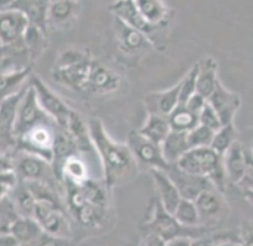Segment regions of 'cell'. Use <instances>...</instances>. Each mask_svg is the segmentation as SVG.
Returning a JSON list of instances; mask_svg holds the SVG:
<instances>
[{
  "label": "cell",
  "mask_w": 253,
  "mask_h": 246,
  "mask_svg": "<svg viewBox=\"0 0 253 246\" xmlns=\"http://www.w3.org/2000/svg\"><path fill=\"white\" fill-rule=\"evenodd\" d=\"M88 129L103 169V182L108 189L121 184L132 175L136 161L128 146L115 142L107 134L101 120L90 119Z\"/></svg>",
  "instance_id": "obj_1"
},
{
  "label": "cell",
  "mask_w": 253,
  "mask_h": 246,
  "mask_svg": "<svg viewBox=\"0 0 253 246\" xmlns=\"http://www.w3.org/2000/svg\"><path fill=\"white\" fill-rule=\"evenodd\" d=\"M68 211L81 225L95 228L106 217L108 207V187L106 183L88 181L81 184L66 183Z\"/></svg>",
  "instance_id": "obj_2"
},
{
  "label": "cell",
  "mask_w": 253,
  "mask_h": 246,
  "mask_svg": "<svg viewBox=\"0 0 253 246\" xmlns=\"http://www.w3.org/2000/svg\"><path fill=\"white\" fill-rule=\"evenodd\" d=\"M93 62L86 50L67 49L56 60L52 72L53 78L74 90L88 89Z\"/></svg>",
  "instance_id": "obj_3"
},
{
  "label": "cell",
  "mask_w": 253,
  "mask_h": 246,
  "mask_svg": "<svg viewBox=\"0 0 253 246\" xmlns=\"http://www.w3.org/2000/svg\"><path fill=\"white\" fill-rule=\"evenodd\" d=\"M177 165L186 172L209 178L216 189L221 192L225 191L229 179L224 168L223 156L218 155L212 148L191 149L179 160Z\"/></svg>",
  "instance_id": "obj_4"
},
{
  "label": "cell",
  "mask_w": 253,
  "mask_h": 246,
  "mask_svg": "<svg viewBox=\"0 0 253 246\" xmlns=\"http://www.w3.org/2000/svg\"><path fill=\"white\" fill-rule=\"evenodd\" d=\"M144 229L148 231V235L157 236L166 243L178 237L198 239L204 237L208 231V229L202 228V226L201 228H185L181 225L175 216L168 212L158 200L154 206L151 219L144 224Z\"/></svg>",
  "instance_id": "obj_5"
},
{
  "label": "cell",
  "mask_w": 253,
  "mask_h": 246,
  "mask_svg": "<svg viewBox=\"0 0 253 246\" xmlns=\"http://www.w3.org/2000/svg\"><path fill=\"white\" fill-rule=\"evenodd\" d=\"M60 127L54 121L41 123L17 137L15 151L33 154L52 163L54 144Z\"/></svg>",
  "instance_id": "obj_6"
},
{
  "label": "cell",
  "mask_w": 253,
  "mask_h": 246,
  "mask_svg": "<svg viewBox=\"0 0 253 246\" xmlns=\"http://www.w3.org/2000/svg\"><path fill=\"white\" fill-rule=\"evenodd\" d=\"M13 168L20 182H42L59 188L62 184L56 177L50 162L33 154L14 151L11 155Z\"/></svg>",
  "instance_id": "obj_7"
},
{
  "label": "cell",
  "mask_w": 253,
  "mask_h": 246,
  "mask_svg": "<svg viewBox=\"0 0 253 246\" xmlns=\"http://www.w3.org/2000/svg\"><path fill=\"white\" fill-rule=\"evenodd\" d=\"M67 210L62 202L37 201L34 218L38 220L43 232L56 237L71 238V223Z\"/></svg>",
  "instance_id": "obj_8"
},
{
  "label": "cell",
  "mask_w": 253,
  "mask_h": 246,
  "mask_svg": "<svg viewBox=\"0 0 253 246\" xmlns=\"http://www.w3.org/2000/svg\"><path fill=\"white\" fill-rule=\"evenodd\" d=\"M136 163L150 170H167L170 168L164 160L160 144L144 137L138 130H132L128 135V144Z\"/></svg>",
  "instance_id": "obj_9"
},
{
  "label": "cell",
  "mask_w": 253,
  "mask_h": 246,
  "mask_svg": "<svg viewBox=\"0 0 253 246\" xmlns=\"http://www.w3.org/2000/svg\"><path fill=\"white\" fill-rule=\"evenodd\" d=\"M31 86L36 90L39 105L43 112L54 121L60 128L66 129L73 110L37 75H32Z\"/></svg>",
  "instance_id": "obj_10"
},
{
  "label": "cell",
  "mask_w": 253,
  "mask_h": 246,
  "mask_svg": "<svg viewBox=\"0 0 253 246\" xmlns=\"http://www.w3.org/2000/svg\"><path fill=\"white\" fill-rule=\"evenodd\" d=\"M49 121H53V120L40 107L36 90H34V88L30 83V87H28L26 94H25L20 108H19L18 119L17 122H15L14 128L15 140L20 135L25 134L30 129L36 127V125Z\"/></svg>",
  "instance_id": "obj_11"
},
{
  "label": "cell",
  "mask_w": 253,
  "mask_h": 246,
  "mask_svg": "<svg viewBox=\"0 0 253 246\" xmlns=\"http://www.w3.org/2000/svg\"><path fill=\"white\" fill-rule=\"evenodd\" d=\"M167 172L171 178V181L175 183L176 188L178 189L183 200L196 201L199 195L203 194L204 191L210 190V189H216L212 182L209 178L186 172L179 168L177 164L170 165Z\"/></svg>",
  "instance_id": "obj_12"
},
{
  "label": "cell",
  "mask_w": 253,
  "mask_h": 246,
  "mask_svg": "<svg viewBox=\"0 0 253 246\" xmlns=\"http://www.w3.org/2000/svg\"><path fill=\"white\" fill-rule=\"evenodd\" d=\"M201 216L202 228H211L225 217L227 203L224 200L223 192L217 189H210L199 195L195 201Z\"/></svg>",
  "instance_id": "obj_13"
},
{
  "label": "cell",
  "mask_w": 253,
  "mask_h": 246,
  "mask_svg": "<svg viewBox=\"0 0 253 246\" xmlns=\"http://www.w3.org/2000/svg\"><path fill=\"white\" fill-rule=\"evenodd\" d=\"M30 21L23 12L15 8H2L0 14L1 46H8L23 40Z\"/></svg>",
  "instance_id": "obj_14"
},
{
  "label": "cell",
  "mask_w": 253,
  "mask_h": 246,
  "mask_svg": "<svg viewBox=\"0 0 253 246\" xmlns=\"http://www.w3.org/2000/svg\"><path fill=\"white\" fill-rule=\"evenodd\" d=\"M208 102L216 110L223 125L233 123L236 114L242 106V99L239 94L227 89L220 81L218 82L212 95L209 97Z\"/></svg>",
  "instance_id": "obj_15"
},
{
  "label": "cell",
  "mask_w": 253,
  "mask_h": 246,
  "mask_svg": "<svg viewBox=\"0 0 253 246\" xmlns=\"http://www.w3.org/2000/svg\"><path fill=\"white\" fill-rule=\"evenodd\" d=\"M150 175L154 179L155 188L157 191V200L161 202L168 212L173 214L183 200L175 183L171 181L166 170L153 169L150 170Z\"/></svg>",
  "instance_id": "obj_16"
},
{
  "label": "cell",
  "mask_w": 253,
  "mask_h": 246,
  "mask_svg": "<svg viewBox=\"0 0 253 246\" xmlns=\"http://www.w3.org/2000/svg\"><path fill=\"white\" fill-rule=\"evenodd\" d=\"M110 9L113 11L116 19L121 20L122 23L128 25V26L144 33L145 36H149V34L154 33L157 30L156 27L151 26L143 18L141 12L138 11L136 1H130V0L116 1L110 6Z\"/></svg>",
  "instance_id": "obj_17"
},
{
  "label": "cell",
  "mask_w": 253,
  "mask_h": 246,
  "mask_svg": "<svg viewBox=\"0 0 253 246\" xmlns=\"http://www.w3.org/2000/svg\"><path fill=\"white\" fill-rule=\"evenodd\" d=\"M181 81L168 90L157 91L145 97V105L149 114L169 116L179 105Z\"/></svg>",
  "instance_id": "obj_18"
},
{
  "label": "cell",
  "mask_w": 253,
  "mask_h": 246,
  "mask_svg": "<svg viewBox=\"0 0 253 246\" xmlns=\"http://www.w3.org/2000/svg\"><path fill=\"white\" fill-rule=\"evenodd\" d=\"M49 1H9L2 4V8H15L26 15L31 25L40 28L47 34L48 30Z\"/></svg>",
  "instance_id": "obj_19"
},
{
  "label": "cell",
  "mask_w": 253,
  "mask_h": 246,
  "mask_svg": "<svg viewBox=\"0 0 253 246\" xmlns=\"http://www.w3.org/2000/svg\"><path fill=\"white\" fill-rule=\"evenodd\" d=\"M120 77L112 69L94 61L88 82V89L97 94H107L115 91L120 87Z\"/></svg>",
  "instance_id": "obj_20"
},
{
  "label": "cell",
  "mask_w": 253,
  "mask_h": 246,
  "mask_svg": "<svg viewBox=\"0 0 253 246\" xmlns=\"http://www.w3.org/2000/svg\"><path fill=\"white\" fill-rule=\"evenodd\" d=\"M246 161H248V149H244L239 141L223 156L224 168L231 184H240L244 177Z\"/></svg>",
  "instance_id": "obj_21"
},
{
  "label": "cell",
  "mask_w": 253,
  "mask_h": 246,
  "mask_svg": "<svg viewBox=\"0 0 253 246\" xmlns=\"http://www.w3.org/2000/svg\"><path fill=\"white\" fill-rule=\"evenodd\" d=\"M218 64L211 56L204 58L198 62L197 77V93L209 100L216 89L218 82Z\"/></svg>",
  "instance_id": "obj_22"
},
{
  "label": "cell",
  "mask_w": 253,
  "mask_h": 246,
  "mask_svg": "<svg viewBox=\"0 0 253 246\" xmlns=\"http://www.w3.org/2000/svg\"><path fill=\"white\" fill-rule=\"evenodd\" d=\"M115 31L119 42L121 43V47L126 52L137 53L150 47L149 39L144 33L128 26L119 19H116Z\"/></svg>",
  "instance_id": "obj_23"
},
{
  "label": "cell",
  "mask_w": 253,
  "mask_h": 246,
  "mask_svg": "<svg viewBox=\"0 0 253 246\" xmlns=\"http://www.w3.org/2000/svg\"><path fill=\"white\" fill-rule=\"evenodd\" d=\"M161 149L164 160L169 165L177 164L188 151L191 150L188 141V132L171 130L161 144Z\"/></svg>",
  "instance_id": "obj_24"
},
{
  "label": "cell",
  "mask_w": 253,
  "mask_h": 246,
  "mask_svg": "<svg viewBox=\"0 0 253 246\" xmlns=\"http://www.w3.org/2000/svg\"><path fill=\"white\" fill-rule=\"evenodd\" d=\"M80 11L78 1H49L48 7V26L61 27L72 23Z\"/></svg>",
  "instance_id": "obj_25"
},
{
  "label": "cell",
  "mask_w": 253,
  "mask_h": 246,
  "mask_svg": "<svg viewBox=\"0 0 253 246\" xmlns=\"http://www.w3.org/2000/svg\"><path fill=\"white\" fill-rule=\"evenodd\" d=\"M171 127H170L169 119L168 116L158 115V114H149L148 115L147 121L140 131L144 137L148 140L153 141L156 144H162L163 141L168 137V135L171 132Z\"/></svg>",
  "instance_id": "obj_26"
},
{
  "label": "cell",
  "mask_w": 253,
  "mask_h": 246,
  "mask_svg": "<svg viewBox=\"0 0 253 246\" xmlns=\"http://www.w3.org/2000/svg\"><path fill=\"white\" fill-rule=\"evenodd\" d=\"M138 11L145 20L154 27H161L167 23L169 18V8L163 1L158 0H137L136 1Z\"/></svg>",
  "instance_id": "obj_27"
},
{
  "label": "cell",
  "mask_w": 253,
  "mask_h": 246,
  "mask_svg": "<svg viewBox=\"0 0 253 246\" xmlns=\"http://www.w3.org/2000/svg\"><path fill=\"white\" fill-rule=\"evenodd\" d=\"M9 232L23 245H31L42 235L43 230L36 218L21 217L13 224Z\"/></svg>",
  "instance_id": "obj_28"
},
{
  "label": "cell",
  "mask_w": 253,
  "mask_h": 246,
  "mask_svg": "<svg viewBox=\"0 0 253 246\" xmlns=\"http://www.w3.org/2000/svg\"><path fill=\"white\" fill-rule=\"evenodd\" d=\"M11 200L21 214V217H28V218H34L37 207V200L34 197L33 192L30 190L25 182H19L13 191L9 194Z\"/></svg>",
  "instance_id": "obj_29"
},
{
  "label": "cell",
  "mask_w": 253,
  "mask_h": 246,
  "mask_svg": "<svg viewBox=\"0 0 253 246\" xmlns=\"http://www.w3.org/2000/svg\"><path fill=\"white\" fill-rule=\"evenodd\" d=\"M168 119L170 127L175 131L189 132L199 124V116L192 113L185 105H178Z\"/></svg>",
  "instance_id": "obj_30"
},
{
  "label": "cell",
  "mask_w": 253,
  "mask_h": 246,
  "mask_svg": "<svg viewBox=\"0 0 253 246\" xmlns=\"http://www.w3.org/2000/svg\"><path fill=\"white\" fill-rule=\"evenodd\" d=\"M238 142V131L233 123L223 125L219 130L214 132L212 144L210 148L216 151L218 155L224 156Z\"/></svg>",
  "instance_id": "obj_31"
},
{
  "label": "cell",
  "mask_w": 253,
  "mask_h": 246,
  "mask_svg": "<svg viewBox=\"0 0 253 246\" xmlns=\"http://www.w3.org/2000/svg\"><path fill=\"white\" fill-rule=\"evenodd\" d=\"M32 66L17 69V71L1 73V96L6 97L17 93L23 88L24 81L31 75Z\"/></svg>",
  "instance_id": "obj_32"
},
{
  "label": "cell",
  "mask_w": 253,
  "mask_h": 246,
  "mask_svg": "<svg viewBox=\"0 0 253 246\" xmlns=\"http://www.w3.org/2000/svg\"><path fill=\"white\" fill-rule=\"evenodd\" d=\"M173 216L185 228H201V216L195 201L182 200Z\"/></svg>",
  "instance_id": "obj_33"
},
{
  "label": "cell",
  "mask_w": 253,
  "mask_h": 246,
  "mask_svg": "<svg viewBox=\"0 0 253 246\" xmlns=\"http://www.w3.org/2000/svg\"><path fill=\"white\" fill-rule=\"evenodd\" d=\"M23 40L25 42V46L28 49V53H30L31 59L34 60L45 49L47 34L42 32L40 28L33 26V25H30Z\"/></svg>",
  "instance_id": "obj_34"
},
{
  "label": "cell",
  "mask_w": 253,
  "mask_h": 246,
  "mask_svg": "<svg viewBox=\"0 0 253 246\" xmlns=\"http://www.w3.org/2000/svg\"><path fill=\"white\" fill-rule=\"evenodd\" d=\"M214 131L204 125L198 124L195 129L188 132V141L190 149L198 148H210L212 144Z\"/></svg>",
  "instance_id": "obj_35"
},
{
  "label": "cell",
  "mask_w": 253,
  "mask_h": 246,
  "mask_svg": "<svg viewBox=\"0 0 253 246\" xmlns=\"http://www.w3.org/2000/svg\"><path fill=\"white\" fill-rule=\"evenodd\" d=\"M197 77L198 62L192 66L188 74L181 80V94H179V105H185L192 96L197 93Z\"/></svg>",
  "instance_id": "obj_36"
},
{
  "label": "cell",
  "mask_w": 253,
  "mask_h": 246,
  "mask_svg": "<svg viewBox=\"0 0 253 246\" xmlns=\"http://www.w3.org/2000/svg\"><path fill=\"white\" fill-rule=\"evenodd\" d=\"M21 218V214L11 197H1V233L9 232L13 224Z\"/></svg>",
  "instance_id": "obj_37"
},
{
  "label": "cell",
  "mask_w": 253,
  "mask_h": 246,
  "mask_svg": "<svg viewBox=\"0 0 253 246\" xmlns=\"http://www.w3.org/2000/svg\"><path fill=\"white\" fill-rule=\"evenodd\" d=\"M199 124L211 129L214 132L223 127V123H221L219 116H218L216 110L212 108V106L209 102L204 107V109L202 110L201 114H199Z\"/></svg>",
  "instance_id": "obj_38"
},
{
  "label": "cell",
  "mask_w": 253,
  "mask_h": 246,
  "mask_svg": "<svg viewBox=\"0 0 253 246\" xmlns=\"http://www.w3.org/2000/svg\"><path fill=\"white\" fill-rule=\"evenodd\" d=\"M31 246H74V242L71 238L56 237L43 232L36 242L32 243Z\"/></svg>",
  "instance_id": "obj_39"
},
{
  "label": "cell",
  "mask_w": 253,
  "mask_h": 246,
  "mask_svg": "<svg viewBox=\"0 0 253 246\" xmlns=\"http://www.w3.org/2000/svg\"><path fill=\"white\" fill-rule=\"evenodd\" d=\"M238 187L243 188V190L245 192L253 194V155L250 149H248V161H246L244 177H243Z\"/></svg>",
  "instance_id": "obj_40"
},
{
  "label": "cell",
  "mask_w": 253,
  "mask_h": 246,
  "mask_svg": "<svg viewBox=\"0 0 253 246\" xmlns=\"http://www.w3.org/2000/svg\"><path fill=\"white\" fill-rule=\"evenodd\" d=\"M238 243L240 246H253V220L243 223Z\"/></svg>",
  "instance_id": "obj_41"
},
{
  "label": "cell",
  "mask_w": 253,
  "mask_h": 246,
  "mask_svg": "<svg viewBox=\"0 0 253 246\" xmlns=\"http://www.w3.org/2000/svg\"><path fill=\"white\" fill-rule=\"evenodd\" d=\"M207 103H208V100L205 99L204 96H202L201 94L196 93L195 95L185 103V106L188 107L192 113H195L196 115L199 116V114L202 113V110H203L204 107L207 106Z\"/></svg>",
  "instance_id": "obj_42"
},
{
  "label": "cell",
  "mask_w": 253,
  "mask_h": 246,
  "mask_svg": "<svg viewBox=\"0 0 253 246\" xmlns=\"http://www.w3.org/2000/svg\"><path fill=\"white\" fill-rule=\"evenodd\" d=\"M20 242L11 232L1 233V246H21Z\"/></svg>",
  "instance_id": "obj_43"
},
{
  "label": "cell",
  "mask_w": 253,
  "mask_h": 246,
  "mask_svg": "<svg viewBox=\"0 0 253 246\" xmlns=\"http://www.w3.org/2000/svg\"><path fill=\"white\" fill-rule=\"evenodd\" d=\"M194 241L195 239L188 237H178L167 242L166 246H192L194 245Z\"/></svg>",
  "instance_id": "obj_44"
},
{
  "label": "cell",
  "mask_w": 253,
  "mask_h": 246,
  "mask_svg": "<svg viewBox=\"0 0 253 246\" xmlns=\"http://www.w3.org/2000/svg\"><path fill=\"white\" fill-rule=\"evenodd\" d=\"M144 246H166V242L162 241L161 238H158L157 236L148 235L147 242H145Z\"/></svg>",
  "instance_id": "obj_45"
},
{
  "label": "cell",
  "mask_w": 253,
  "mask_h": 246,
  "mask_svg": "<svg viewBox=\"0 0 253 246\" xmlns=\"http://www.w3.org/2000/svg\"><path fill=\"white\" fill-rule=\"evenodd\" d=\"M212 246H240L238 242L235 241H219L216 242Z\"/></svg>",
  "instance_id": "obj_46"
},
{
  "label": "cell",
  "mask_w": 253,
  "mask_h": 246,
  "mask_svg": "<svg viewBox=\"0 0 253 246\" xmlns=\"http://www.w3.org/2000/svg\"><path fill=\"white\" fill-rule=\"evenodd\" d=\"M250 151H251L252 155H253V142H252V144H251V148H250Z\"/></svg>",
  "instance_id": "obj_47"
},
{
  "label": "cell",
  "mask_w": 253,
  "mask_h": 246,
  "mask_svg": "<svg viewBox=\"0 0 253 246\" xmlns=\"http://www.w3.org/2000/svg\"><path fill=\"white\" fill-rule=\"evenodd\" d=\"M21 246H31V245H21Z\"/></svg>",
  "instance_id": "obj_48"
}]
</instances>
